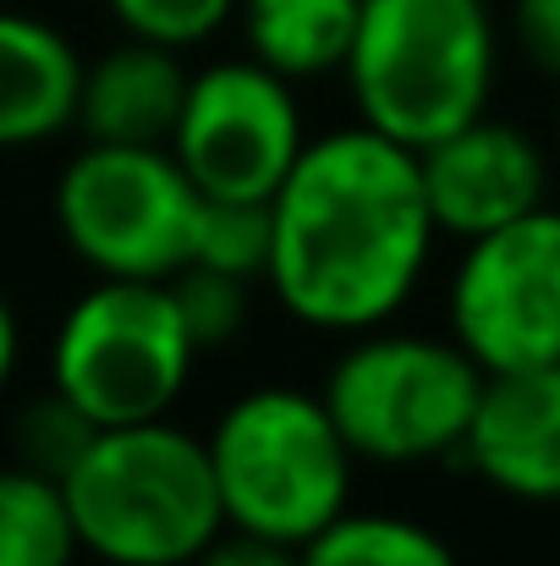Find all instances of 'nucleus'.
I'll use <instances>...</instances> for the list:
<instances>
[{"instance_id": "nucleus-1", "label": "nucleus", "mask_w": 560, "mask_h": 566, "mask_svg": "<svg viewBox=\"0 0 560 566\" xmlns=\"http://www.w3.org/2000/svg\"><path fill=\"white\" fill-rule=\"evenodd\" d=\"M434 237L418 155L363 122L336 127L303 144L270 198L264 281L292 319L358 336L418 292Z\"/></svg>"}, {"instance_id": "nucleus-2", "label": "nucleus", "mask_w": 560, "mask_h": 566, "mask_svg": "<svg viewBox=\"0 0 560 566\" xmlns=\"http://www.w3.org/2000/svg\"><path fill=\"white\" fill-rule=\"evenodd\" d=\"M61 490L83 556L105 566H187L225 528L209 446L171 418L94 429Z\"/></svg>"}, {"instance_id": "nucleus-3", "label": "nucleus", "mask_w": 560, "mask_h": 566, "mask_svg": "<svg viewBox=\"0 0 560 566\" xmlns=\"http://www.w3.org/2000/svg\"><path fill=\"white\" fill-rule=\"evenodd\" d=\"M495 66L489 0H363L341 77L363 127L423 149L489 111Z\"/></svg>"}, {"instance_id": "nucleus-4", "label": "nucleus", "mask_w": 560, "mask_h": 566, "mask_svg": "<svg viewBox=\"0 0 560 566\" xmlns=\"http://www.w3.org/2000/svg\"><path fill=\"white\" fill-rule=\"evenodd\" d=\"M225 528L308 545L352 506L358 457L319 390L258 385L236 396L203 434Z\"/></svg>"}, {"instance_id": "nucleus-5", "label": "nucleus", "mask_w": 560, "mask_h": 566, "mask_svg": "<svg viewBox=\"0 0 560 566\" xmlns=\"http://www.w3.org/2000/svg\"><path fill=\"white\" fill-rule=\"evenodd\" d=\"M484 369L456 336L418 331H358V342L330 364L325 407L358 462H434L462 457L473 429Z\"/></svg>"}, {"instance_id": "nucleus-6", "label": "nucleus", "mask_w": 560, "mask_h": 566, "mask_svg": "<svg viewBox=\"0 0 560 566\" xmlns=\"http://www.w3.org/2000/svg\"><path fill=\"white\" fill-rule=\"evenodd\" d=\"M198 342L171 281H94L55 331L50 390H61L94 429L171 418L182 401Z\"/></svg>"}, {"instance_id": "nucleus-7", "label": "nucleus", "mask_w": 560, "mask_h": 566, "mask_svg": "<svg viewBox=\"0 0 560 566\" xmlns=\"http://www.w3.org/2000/svg\"><path fill=\"white\" fill-rule=\"evenodd\" d=\"M198 188L171 149L83 144L55 182V226L105 281H171L187 264Z\"/></svg>"}, {"instance_id": "nucleus-8", "label": "nucleus", "mask_w": 560, "mask_h": 566, "mask_svg": "<svg viewBox=\"0 0 560 566\" xmlns=\"http://www.w3.org/2000/svg\"><path fill=\"white\" fill-rule=\"evenodd\" d=\"M451 336L484 375L560 364V209H533L462 242L451 275Z\"/></svg>"}, {"instance_id": "nucleus-9", "label": "nucleus", "mask_w": 560, "mask_h": 566, "mask_svg": "<svg viewBox=\"0 0 560 566\" xmlns=\"http://www.w3.org/2000/svg\"><path fill=\"white\" fill-rule=\"evenodd\" d=\"M308 144L297 83L253 55L214 61L187 77V99L171 133V155L203 198L270 203Z\"/></svg>"}, {"instance_id": "nucleus-10", "label": "nucleus", "mask_w": 560, "mask_h": 566, "mask_svg": "<svg viewBox=\"0 0 560 566\" xmlns=\"http://www.w3.org/2000/svg\"><path fill=\"white\" fill-rule=\"evenodd\" d=\"M418 155V177H423V198L434 214L440 237L473 242L484 231H500L533 209L550 203V160L545 149L511 127L495 122L489 111L462 122L456 133L412 149Z\"/></svg>"}, {"instance_id": "nucleus-11", "label": "nucleus", "mask_w": 560, "mask_h": 566, "mask_svg": "<svg viewBox=\"0 0 560 566\" xmlns=\"http://www.w3.org/2000/svg\"><path fill=\"white\" fill-rule=\"evenodd\" d=\"M462 457L500 495L560 501V364L484 379Z\"/></svg>"}, {"instance_id": "nucleus-12", "label": "nucleus", "mask_w": 560, "mask_h": 566, "mask_svg": "<svg viewBox=\"0 0 560 566\" xmlns=\"http://www.w3.org/2000/svg\"><path fill=\"white\" fill-rule=\"evenodd\" d=\"M182 50L155 39H121L99 61L83 66L77 88V133L83 144H138V149H171L177 116L187 99Z\"/></svg>"}, {"instance_id": "nucleus-13", "label": "nucleus", "mask_w": 560, "mask_h": 566, "mask_svg": "<svg viewBox=\"0 0 560 566\" xmlns=\"http://www.w3.org/2000/svg\"><path fill=\"white\" fill-rule=\"evenodd\" d=\"M77 44L28 11H0V149H28L77 122Z\"/></svg>"}, {"instance_id": "nucleus-14", "label": "nucleus", "mask_w": 560, "mask_h": 566, "mask_svg": "<svg viewBox=\"0 0 560 566\" xmlns=\"http://www.w3.org/2000/svg\"><path fill=\"white\" fill-rule=\"evenodd\" d=\"M242 44L286 83H314L347 66L363 0H236Z\"/></svg>"}, {"instance_id": "nucleus-15", "label": "nucleus", "mask_w": 560, "mask_h": 566, "mask_svg": "<svg viewBox=\"0 0 560 566\" xmlns=\"http://www.w3.org/2000/svg\"><path fill=\"white\" fill-rule=\"evenodd\" d=\"M83 556L61 479L11 462L0 468V566H72Z\"/></svg>"}, {"instance_id": "nucleus-16", "label": "nucleus", "mask_w": 560, "mask_h": 566, "mask_svg": "<svg viewBox=\"0 0 560 566\" xmlns=\"http://www.w3.org/2000/svg\"><path fill=\"white\" fill-rule=\"evenodd\" d=\"M303 566H462L456 551L395 512H341L303 545Z\"/></svg>"}, {"instance_id": "nucleus-17", "label": "nucleus", "mask_w": 560, "mask_h": 566, "mask_svg": "<svg viewBox=\"0 0 560 566\" xmlns=\"http://www.w3.org/2000/svg\"><path fill=\"white\" fill-rule=\"evenodd\" d=\"M187 264H203V270H220V275H236V281H258L264 264H270V203H258V198H203L198 192Z\"/></svg>"}, {"instance_id": "nucleus-18", "label": "nucleus", "mask_w": 560, "mask_h": 566, "mask_svg": "<svg viewBox=\"0 0 560 566\" xmlns=\"http://www.w3.org/2000/svg\"><path fill=\"white\" fill-rule=\"evenodd\" d=\"M247 286L253 281H236V275H220V270H203V264H182L171 275V297L182 308L198 353L231 347L242 336V325H247Z\"/></svg>"}, {"instance_id": "nucleus-19", "label": "nucleus", "mask_w": 560, "mask_h": 566, "mask_svg": "<svg viewBox=\"0 0 560 566\" xmlns=\"http://www.w3.org/2000/svg\"><path fill=\"white\" fill-rule=\"evenodd\" d=\"M105 6L133 39H155L171 50L203 44L225 17H236V0H105Z\"/></svg>"}, {"instance_id": "nucleus-20", "label": "nucleus", "mask_w": 560, "mask_h": 566, "mask_svg": "<svg viewBox=\"0 0 560 566\" xmlns=\"http://www.w3.org/2000/svg\"><path fill=\"white\" fill-rule=\"evenodd\" d=\"M88 434H94V423H88L61 390H50V401H33V407L22 412V423H17V462H28V468L61 479V473L72 468V457L83 451Z\"/></svg>"}, {"instance_id": "nucleus-21", "label": "nucleus", "mask_w": 560, "mask_h": 566, "mask_svg": "<svg viewBox=\"0 0 560 566\" xmlns=\"http://www.w3.org/2000/svg\"><path fill=\"white\" fill-rule=\"evenodd\" d=\"M511 33H517V50L550 83H560V0H517L511 6Z\"/></svg>"}, {"instance_id": "nucleus-22", "label": "nucleus", "mask_w": 560, "mask_h": 566, "mask_svg": "<svg viewBox=\"0 0 560 566\" xmlns=\"http://www.w3.org/2000/svg\"><path fill=\"white\" fill-rule=\"evenodd\" d=\"M187 566H303V551L264 539V534H247V528H220Z\"/></svg>"}, {"instance_id": "nucleus-23", "label": "nucleus", "mask_w": 560, "mask_h": 566, "mask_svg": "<svg viewBox=\"0 0 560 566\" xmlns=\"http://www.w3.org/2000/svg\"><path fill=\"white\" fill-rule=\"evenodd\" d=\"M17 353H22V331H17V314H11V303L0 292V390L17 375Z\"/></svg>"}]
</instances>
